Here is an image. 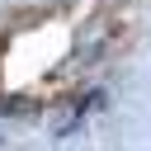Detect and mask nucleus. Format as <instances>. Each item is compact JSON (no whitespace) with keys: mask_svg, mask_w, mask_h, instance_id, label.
I'll list each match as a JSON object with an SVG mask.
<instances>
[]
</instances>
